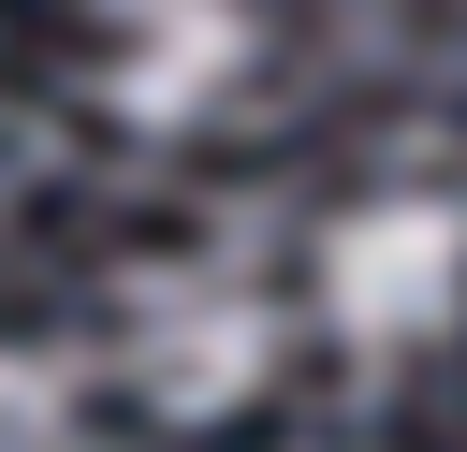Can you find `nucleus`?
Segmentation results:
<instances>
[{
	"mask_svg": "<svg viewBox=\"0 0 467 452\" xmlns=\"http://www.w3.org/2000/svg\"><path fill=\"white\" fill-rule=\"evenodd\" d=\"M117 365L161 423H219L277 379V306L248 262H146L117 292Z\"/></svg>",
	"mask_w": 467,
	"mask_h": 452,
	"instance_id": "f257e3e1",
	"label": "nucleus"
},
{
	"mask_svg": "<svg viewBox=\"0 0 467 452\" xmlns=\"http://www.w3.org/2000/svg\"><path fill=\"white\" fill-rule=\"evenodd\" d=\"M467 306V204L452 190H379L321 233V321L350 350H423Z\"/></svg>",
	"mask_w": 467,
	"mask_h": 452,
	"instance_id": "f03ea898",
	"label": "nucleus"
},
{
	"mask_svg": "<svg viewBox=\"0 0 467 452\" xmlns=\"http://www.w3.org/2000/svg\"><path fill=\"white\" fill-rule=\"evenodd\" d=\"M234 73H248V0H117V58H102V102L117 117L190 131Z\"/></svg>",
	"mask_w": 467,
	"mask_h": 452,
	"instance_id": "7ed1b4c3",
	"label": "nucleus"
},
{
	"mask_svg": "<svg viewBox=\"0 0 467 452\" xmlns=\"http://www.w3.org/2000/svg\"><path fill=\"white\" fill-rule=\"evenodd\" d=\"M0 452H73V365L58 350H0Z\"/></svg>",
	"mask_w": 467,
	"mask_h": 452,
	"instance_id": "20e7f679",
	"label": "nucleus"
}]
</instances>
